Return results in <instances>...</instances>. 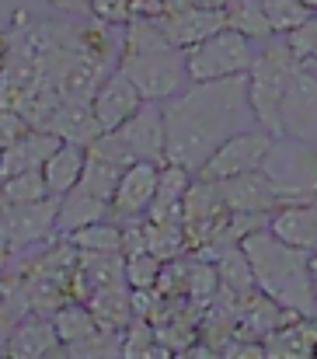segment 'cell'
Masks as SVG:
<instances>
[{
  "mask_svg": "<svg viewBox=\"0 0 317 359\" xmlns=\"http://www.w3.org/2000/svg\"><path fill=\"white\" fill-rule=\"evenodd\" d=\"M164 109V161L182 164L192 175L237 133L255 129L248 102V77H227L192 84L182 95L161 102Z\"/></svg>",
  "mask_w": 317,
  "mask_h": 359,
  "instance_id": "cell-1",
  "label": "cell"
},
{
  "mask_svg": "<svg viewBox=\"0 0 317 359\" xmlns=\"http://www.w3.org/2000/svg\"><path fill=\"white\" fill-rule=\"evenodd\" d=\"M119 70L140 88L147 102H168L185 91V49H178L157 25V18H133L122 32Z\"/></svg>",
  "mask_w": 317,
  "mask_h": 359,
  "instance_id": "cell-2",
  "label": "cell"
},
{
  "mask_svg": "<svg viewBox=\"0 0 317 359\" xmlns=\"http://www.w3.org/2000/svg\"><path fill=\"white\" fill-rule=\"evenodd\" d=\"M248 262H251V276L255 286L272 297L276 304H283L286 311L300 314V318H317V293L311 283V255L297 251L290 244L265 231H255L241 241Z\"/></svg>",
  "mask_w": 317,
  "mask_h": 359,
  "instance_id": "cell-3",
  "label": "cell"
},
{
  "mask_svg": "<svg viewBox=\"0 0 317 359\" xmlns=\"http://www.w3.org/2000/svg\"><path fill=\"white\" fill-rule=\"evenodd\" d=\"M300 60L290 53L286 39L279 35V42H269L262 53H255L251 60V70H248V102H251V112L255 122L279 136V105H283V95L297 74Z\"/></svg>",
  "mask_w": 317,
  "mask_h": 359,
  "instance_id": "cell-4",
  "label": "cell"
},
{
  "mask_svg": "<svg viewBox=\"0 0 317 359\" xmlns=\"http://www.w3.org/2000/svg\"><path fill=\"white\" fill-rule=\"evenodd\" d=\"M88 150L119 168H129L136 161L164 164V109H161V102H143L133 119L122 122L112 133H102Z\"/></svg>",
  "mask_w": 317,
  "mask_h": 359,
  "instance_id": "cell-5",
  "label": "cell"
},
{
  "mask_svg": "<svg viewBox=\"0 0 317 359\" xmlns=\"http://www.w3.org/2000/svg\"><path fill=\"white\" fill-rule=\"evenodd\" d=\"M255 60V42L244 39L234 28H220L210 39L196 42L185 49V70L189 84H206V81H227V77H248Z\"/></svg>",
  "mask_w": 317,
  "mask_h": 359,
  "instance_id": "cell-6",
  "label": "cell"
},
{
  "mask_svg": "<svg viewBox=\"0 0 317 359\" xmlns=\"http://www.w3.org/2000/svg\"><path fill=\"white\" fill-rule=\"evenodd\" d=\"M265 178L276 185L283 203H300L317 196V147L300 143L290 136H276L265 161H262Z\"/></svg>",
  "mask_w": 317,
  "mask_h": 359,
  "instance_id": "cell-7",
  "label": "cell"
},
{
  "mask_svg": "<svg viewBox=\"0 0 317 359\" xmlns=\"http://www.w3.org/2000/svg\"><path fill=\"white\" fill-rule=\"evenodd\" d=\"M272 133H265L262 126L255 129H244L237 136H230L210 161L199 168L196 178H206V182H223V178H234V175H248V171H258L269 147H272Z\"/></svg>",
  "mask_w": 317,
  "mask_h": 359,
  "instance_id": "cell-8",
  "label": "cell"
},
{
  "mask_svg": "<svg viewBox=\"0 0 317 359\" xmlns=\"http://www.w3.org/2000/svg\"><path fill=\"white\" fill-rule=\"evenodd\" d=\"M279 136L300 140V143H314L317 147V70L311 67H297L283 105H279Z\"/></svg>",
  "mask_w": 317,
  "mask_h": 359,
  "instance_id": "cell-9",
  "label": "cell"
},
{
  "mask_svg": "<svg viewBox=\"0 0 317 359\" xmlns=\"http://www.w3.org/2000/svg\"><path fill=\"white\" fill-rule=\"evenodd\" d=\"M157 171H161V164H150V161H136V164L122 168L119 185L108 203V217L115 224L147 220V213L154 206V192H157Z\"/></svg>",
  "mask_w": 317,
  "mask_h": 359,
  "instance_id": "cell-10",
  "label": "cell"
},
{
  "mask_svg": "<svg viewBox=\"0 0 317 359\" xmlns=\"http://www.w3.org/2000/svg\"><path fill=\"white\" fill-rule=\"evenodd\" d=\"M56 206L60 196H46L25 206H0V234L7 238L11 251L56 238Z\"/></svg>",
  "mask_w": 317,
  "mask_h": 359,
  "instance_id": "cell-11",
  "label": "cell"
},
{
  "mask_svg": "<svg viewBox=\"0 0 317 359\" xmlns=\"http://www.w3.org/2000/svg\"><path fill=\"white\" fill-rule=\"evenodd\" d=\"M143 102H147V98L140 95V88L115 67L105 81L95 88V95H91V112H95V119L102 126V133H112V129H119L122 122L133 119Z\"/></svg>",
  "mask_w": 317,
  "mask_h": 359,
  "instance_id": "cell-12",
  "label": "cell"
},
{
  "mask_svg": "<svg viewBox=\"0 0 317 359\" xmlns=\"http://www.w3.org/2000/svg\"><path fill=\"white\" fill-rule=\"evenodd\" d=\"M199 318H203V307H196L189 297H164L161 311L154 314V339L171 349V353H182L189 349L196 339H199Z\"/></svg>",
  "mask_w": 317,
  "mask_h": 359,
  "instance_id": "cell-13",
  "label": "cell"
},
{
  "mask_svg": "<svg viewBox=\"0 0 317 359\" xmlns=\"http://www.w3.org/2000/svg\"><path fill=\"white\" fill-rule=\"evenodd\" d=\"M220 196L227 203L230 213H276L283 206V196L276 192V185L265 178V171H248V175H234L216 182Z\"/></svg>",
  "mask_w": 317,
  "mask_h": 359,
  "instance_id": "cell-14",
  "label": "cell"
},
{
  "mask_svg": "<svg viewBox=\"0 0 317 359\" xmlns=\"http://www.w3.org/2000/svg\"><path fill=\"white\" fill-rule=\"evenodd\" d=\"M300 314L286 311L283 304H276L272 297H265L258 286L244 297H237V332L234 339H255V342H265V335H272L279 325L293 321Z\"/></svg>",
  "mask_w": 317,
  "mask_h": 359,
  "instance_id": "cell-15",
  "label": "cell"
},
{
  "mask_svg": "<svg viewBox=\"0 0 317 359\" xmlns=\"http://www.w3.org/2000/svg\"><path fill=\"white\" fill-rule=\"evenodd\" d=\"M269 234L279 238L283 244L297 248V251H317V196L314 199H300V203H283L272 217H269Z\"/></svg>",
  "mask_w": 317,
  "mask_h": 359,
  "instance_id": "cell-16",
  "label": "cell"
},
{
  "mask_svg": "<svg viewBox=\"0 0 317 359\" xmlns=\"http://www.w3.org/2000/svg\"><path fill=\"white\" fill-rule=\"evenodd\" d=\"M157 25H161V32H164L178 49H189V46L210 39L213 32L227 28V11H206V7L189 4V7L164 11V14L157 18Z\"/></svg>",
  "mask_w": 317,
  "mask_h": 359,
  "instance_id": "cell-17",
  "label": "cell"
},
{
  "mask_svg": "<svg viewBox=\"0 0 317 359\" xmlns=\"http://www.w3.org/2000/svg\"><path fill=\"white\" fill-rule=\"evenodd\" d=\"M56 147H60V136H53L49 129H28L25 136H18L14 143H7L0 150V178L42 171V164L49 161V154Z\"/></svg>",
  "mask_w": 317,
  "mask_h": 359,
  "instance_id": "cell-18",
  "label": "cell"
},
{
  "mask_svg": "<svg viewBox=\"0 0 317 359\" xmlns=\"http://www.w3.org/2000/svg\"><path fill=\"white\" fill-rule=\"evenodd\" d=\"M53 346H60L56 339V328L46 314H28L21 318L11 335H7V346H4V356L11 359H42Z\"/></svg>",
  "mask_w": 317,
  "mask_h": 359,
  "instance_id": "cell-19",
  "label": "cell"
},
{
  "mask_svg": "<svg viewBox=\"0 0 317 359\" xmlns=\"http://www.w3.org/2000/svg\"><path fill=\"white\" fill-rule=\"evenodd\" d=\"M84 304H88V311H91V318L102 332H126L129 321H133V290L126 283L95 286Z\"/></svg>",
  "mask_w": 317,
  "mask_h": 359,
  "instance_id": "cell-20",
  "label": "cell"
},
{
  "mask_svg": "<svg viewBox=\"0 0 317 359\" xmlns=\"http://www.w3.org/2000/svg\"><path fill=\"white\" fill-rule=\"evenodd\" d=\"M317 318H293L265 335V359H314Z\"/></svg>",
  "mask_w": 317,
  "mask_h": 359,
  "instance_id": "cell-21",
  "label": "cell"
},
{
  "mask_svg": "<svg viewBox=\"0 0 317 359\" xmlns=\"http://www.w3.org/2000/svg\"><path fill=\"white\" fill-rule=\"evenodd\" d=\"M84 164H88V147L60 140V147L42 164V178H46L49 196H67L70 189H77L81 175H84Z\"/></svg>",
  "mask_w": 317,
  "mask_h": 359,
  "instance_id": "cell-22",
  "label": "cell"
},
{
  "mask_svg": "<svg viewBox=\"0 0 317 359\" xmlns=\"http://www.w3.org/2000/svg\"><path fill=\"white\" fill-rule=\"evenodd\" d=\"M108 217V203L95 199L91 192H84L81 185L70 189L67 196H60V206H56V234L60 238H70L74 231L88 227V224H98Z\"/></svg>",
  "mask_w": 317,
  "mask_h": 359,
  "instance_id": "cell-23",
  "label": "cell"
},
{
  "mask_svg": "<svg viewBox=\"0 0 317 359\" xmlns=\"http://www.w3.org/2000/svg\"><path fill=\"white\" fill-rule=\"evenodd\" d=\"M46 129L67 143H81V147H91L98 136H102V126L91 112V102H74V105H60L53 112V119L46 122Z\"/></svg>",
  "mask_w": 317,
  "mask_h": 359,
  "instance_id": "cell-24",
  "label": "cell"
},
{
  "mask_svg": "<svg viewBox=\"0 0 317 359\" xmlns=\"http://www.w3.org/2000/svg\"><path fill=\"white\" fill-rule=\"evenodd\" d=\"M143 234H147V251H150L154 258H161V262H171V258L189 255L182 213H171V217H147V220H143Z\"/></svg>",
  "mask_w": 317,
  "mask_h": 359,
  "instance_id": "cell-25",
  "label": "cell"
},
{
  "mask_svg": "<svg viewBox=\"0 0 317 359\" xmlns=\"http://www.w3.org/2000/svg\"><path fill=\"white\" fill-rule=\"evenodd\" d=\"M49 321H53V328H56V339H60L63 346H70V349H81L91 335L102 332V328L95 325L88 304H81V300H67V304H60V307L49 314Z\"/></svg>",
  "mask_w": 317,
  "mask_h": 359,
  "instance_id": "cell-26",
  "label": "cell"
},
{
  "mask_svg": "<svg viewBox=\"0 0 317 359\" xmlns=\"http://www.w3.org/2000/svg\"><path fill=\"white\" fill-rule=\"evenodd\" d=\"M192 171L189 168H182V164H161V171H157V192H154V206H150V213L147 217H171V213H178L182 210V199H185V192H189V185H192Z\"/></svg>",
  "mask_w": 317,
  "mask_h": 359,
  "instance_id": "cell-27",
  "label": "cell"
},
{
  "mask_svg": "<svg viewBox=\"0 0 317 359\" xmlns=\"http://www.w3.org/2000/svg\"><path fill=\"white\" fill-rule=\"evenodd\" d=\"M213 265H216V276H220V286H223V290H230V293H237V297H244V293L255 290L251 262H248V255H244L241 244L223 248V251L213 258Z\"/></svg>",
  "mask_w": 317,
  "mask_h": 359,
  "instance_id": "cell-28",
  "label": "cell"
},
{
  "mask_svg": "<svg viewBox=\"0 0 317 359\" xmlns=\"http://www.w3.org/2000/svg\"><path fill=\"white\" fill-rule=\"evenodd\" d=\"M67 241H70L81 255H122V227H119L112 217L74 231Z\"/></svg>",
  "mask_w": 317,
  "mask_h": 359,
  "instance_id": "cell-29",
  "label": "cell"
},
{
  "mask_svg": "<svg viewBox=\"0 0 317 359\" xmlns=\"http://www.w3.org/2000/svg\"><path fill=\"white\" fill-rule=\"evenodd\" d=\"M227 28L241 32V35H244V39H251V42H258V39H269V35H272L262 0H230V4H227Z\"/></svg>",
  "mask_w": 317,
  "mask_h": 359,
  "instance_id": "cell-30",
  "label": "cell"
},
{
  "mask_svg": "<svg viewBox=\"0 0 317 359\" xmlns=\"http://www.w3.org/2000/svg\"><path fill=\"white\" fill-rule=\"evenodd\" d=\"M46 196H49V189H46L42 171H25V175L0 178V206H25V203H39Z\"/></svg>",
  "mask_w": 317,
  "mask_h": 359,
  "instance_id": "cell-31",
  "label": "cell"
},
{
  "mask_svg": "<svg viewBox=\"0 0 317 359\" xmlns=\"http://www.w3.org/2000/svg\"><path fill=\"white\" fill-rule=\"evenodd\" d=\"M119 175H122L119 164H112V161H105V157H98V154L88 150V164H84V175H81V189L91 192L95 199H102V203H112V192H115V185H119Z\"/></svg>",
  "mask_w": 317,
  "mask_h": 359,
  "instance_id": "cell-32",
  "label": "cell"
},
{
  "mask_svg": "<svg viewBox=\"0 0 317 359\" xmlns=\"http://www.w3.org/2000/svg\"><path fill=\"white\" fill-rule=\"evenodd\" d=\"M220 290V276H216V265L199 258V255H189V286H185V297L196 304V307H210L213 297Z\"/></svg>",
  "mask_w": 317,
  "mask_h": 359,
  "instance_id": "cell-33",
  "label": "cell"
},
{
  "mask_svg": "<svg viewBox=\"0 0 317 359\" xmlns=\"http://www.w3.org/2000/svg\"><path fill=\"white\" fill-rule=\"evenodd\" d=\"M262 7H265V18H269L272 35H290L300 25H307V18H311V11L304 7V0H262Z\"/></svg>",
  "mask_w": 317,
  "mask_h": 359,
  "instance_id": "cell-34",
  "label": "cell"
},
{
  "mask_svg": "<svg viewBox=\"0 0 317 359\" xmlns=\"http://www.w3.org/2000/svg\"><path fill=\"white\" fill-rule=\"evenodd\" d=\"M161 258H154L150 251H136V255H126L122 258V276H126V286L129 290H154L157 286V276H161Z\"/></svg>",
  "mask_w": 317,
  "mask_h": 359,
  "instance_id": "cell-35",
  "label": "cell"
},
{
  "mask_svg": "<svg viewBox=\"0 0 317 359\" xmlns=\"http://www.w3.org/2000/svg\"><path fill=\"white\" fill-rule=\"evenodd\" d=\"M154 349H157L154 325H150V321L133 318V321H129V328L122 332V359H147Z\"/></svg>",
  "mask_w": 317,
  "mask_h": 359,
  "instance_id": "cell-36",
  "label": "cell"
},
{
  "mask_svg": "<svg viewBox=\"0 0 317 359\" xmlns=\"http://www.w3.org/2000/svg\"><path fill=\"white\" fill-rule=\"evenodd\" d=\"M283 39H286L290 53H293L304 67L317 70V11L307 18V25H300L297 32H290V35H283Z\"/></svg>",
  "mask_w": 317,
  "mask_h": 359,
  "instance_id": "cell-37",
  "label": "cell"
},
{
  "mask_svg": "<svg viewBox=\"0 0 317 359\" xmlns=\"http://www.w3.org/2000/svg\"><path fill=\"white\" fill-rule=\"evenodd\" d=\"M88 7L108 28H119V25H129L133 21V4L129 0H88Z\"/></svg>",
  "mask_w": 317,
  "mask_h": 359,
  "instance_id": "cell-38",
  "label": "cell"
},
{
  "mask_svg": "<svg viewBox=\"0 0 317 359\" xmlns=\"http://www.w3.org/2000/svg\"><path fill=\"white\" fill-rule=\"evenodd\" d=\"M164 297L157 290H133V318L140 321H154V314L161 311Z\"/></svg>",
  "mask_w": 317,
  "mask_h": 359,
  "instance_id": "cell-39",
  "label": "cell"
},
{
  "mask_svg": "<svg viewBox=\"0 0 317 359\" xmlns=\"http://www.w3.org/2000/svg\"><path fill=\"white\" fill-rule=\"evenodd\" d=\"M223 359H265V342H255V339H230L223 349Z\"/></svg>",
  "mask_w": 317,
  "mask_h": 359,
  "instance_id": "cell-40",
  "label": "cell"
},
{
  "mask_svg": "<svg viewBox=\"0 0 317 359\" xmlns=\"http://www.w3.org/2000/svg\"><path fill=\"white\" fill-rule=\"evenodd\" d=\"M32 126L21 119L18 112H11V109H0V150L7 147V143H14L18 136H25Z\"/></svg>",
  "mask_w": 317,
  "mask_h": 359,
  "instance_id": "cell-41",
  "label": "cell"
},
{
  "mask_svg": "<svg viewBox=\"0 0 317 359\" xmlns=\"http://www.w3.org/2000/svg\"><path fill=\"white\" fill-rule=\"evenodd\" d=\"M133 4V18H161L164 14V0H129Z\"/></svg>",
  "mask_w": 317,
  "mask_h": 359,
  "instance_id": "cell-42",
  "label": "cell"
},
{
  "mask_svg": "<svg viewBox=\"0 0 317 359\" xmlns=\"http://www.w3.org/2000/svg\"><path fill=\"white\" fill-rule=\"evenodd\" d=\"M185 353H189V359H223V356H220V349H213V346L199 342V339H196V342H192Z\"/></svg>",
  "mask_w": 317,
  "mask_h": 359,
  "instance_id": "cell-43",
  "label": "cell"
},
{
  "mask_svg": "<svg viewBox=\"0 0 317 359\" xmlns=\"http://www.w3.org/2000/svg\"><path fill=\"white\" fill-rule=\"evenodd\" d=\"M42 359H77V353H74L70 346H63V342H60V346H53V349H49Z\"/></svg>",
  "mask_w": 317,
  "mask_h": 359,
  "instance_id": "cell-44",
  "label": "cell"
},
{
  "mask_svg": "<svg viewBox=\"0 0 317 359\" xmlns=\"http://www.w3.org/2000/svg\"><path fill=\"white\" fill-rule=\"evenodd\" d=\"M196 7H206V11H227L230 0H192Z\"/></svg>",
  "mask_w": 317,
  "mask_h": 359,
  "instance_id": "cell-45",
  "label": "cell"
},
{
  "mask_svg": "<svg viewBox=\"0 0 317 359\" xmlns=\"http://www.w3.org/2000/svg\"><path fill=\"white\" fill-rule=\"evenodd\" d=\"M311 283H314V293H317V251L311 255Z\"/></svg>",
  "mask_w": 317,
  "mask_h": 359,
  "instance_id": "cell-46",
  "label": "cell"
},
{
  "mask_svg": "<svg viewBox=\"0 0 317 359\" xmlns=\"http://www.w3.org/2000/svg\"><path fill=\"white\" fill-rule=\"evenodd\" d=\"M4 56H7V35H0V70H4Z\"/></svg>",
  "mask_w": 317,
  "mask_h": 359,
  "instance_id": "cell-47",
  "label": "cell"
},
{
  "mask_svg": "<svg viewBox=\"0 0 317 359\" xmlns=\"http://www.w3.org/2000/svg\"><path fill=\"white\" fill-rule=\"evenodd\" d=\"M304 7H307V11L314 14V11H317V0H304Z\"/></svg>",
  "mask_w": 317,
  "mask_h": 359,
  "instance_id": "cell-48",
  "label": "cell"
},
{
  "mask_svg": "<svg viewBox=\"0 0 317 359\" xmlns=\"http://www.w3.org/2000/svg\"><path fill=\"white\" fill-rule=\"evenodd\" d=\"M171 359H189V353L182 349V353H171Z\"/></svg>",
  "mask_w": 317,
  "mask_h": 359,
  "instance_id": "cell-49",
  "label": "cell"
},
{
  "mask_svg": "<svg viewBox=\"0 0 317 359\" xmlns=\"http://www.w3.org/2000/svg\"><path fill=\"white\" fill-rule=\"evenodd\" d=\"M0 359H11V356H0Z\"/></svg>",
  "mask_w": 317,
  "mask_h": 359,
  "instance_id": "cell-50",
  "label": "cell"
},
{
  "mask_svg": "<svg viewBox=\"0 0 317 359\" xmlns=\"http://www.w3.org/2000/svg\"><path fill=\"white\" fill-rule=\"evenodd\" d=\"M314 359H317V349H314Z\"/></svg>",
  "mask_w": 317,
  "mask_h": 359,
  "instance_id": "cell-51",
  "label": "cell"
}]
</instances>
